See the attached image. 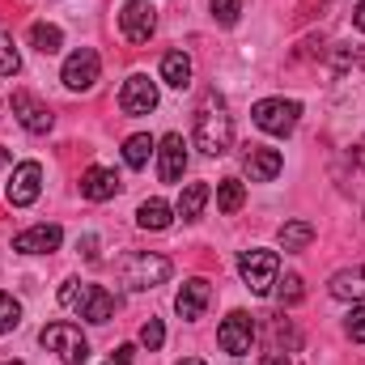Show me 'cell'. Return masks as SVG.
<instances>
[{
    "instance_id": "1",
    "label": "cell",
    "mask_w": 365,
    "mask_h": 365,
    "mask_svg": "<svg viewBox=\"0 0 365 365\" xmlns=\"http://www.w3.org/2000/svg\"><path fill=\"white\" fill-rule=\"evenodd\" d=\"M191 136H195V149L208 153V158L230 153V145H234V119L225 115V106H221L217 98H204V102H200Z\"/></svg>"
},
{
    "instance_id": "2",
    "label": "cell",
    "mask_w": 365,
    "mask_h": 365,
    "mask_svg": "<svg viewBox=\"0 0 365 365\" xmlns=\"http://www.w3.org/2000/svg\"><path fill=\"white\" fill-rule=\"evenodd\" d=\"M170 272H175L170 259H166V255H149V251H132V255H123V264H119V280H123L132 293H145V289L166 284Z\"/></svg>"
},
{
    "instance_id": "3",
    "label": "cell",
    "mask_w": 365,
    "mask_h": 365,
    "mask_svg": "<svg viewBox=\"0 0 365 365\" xmlns=\"http://www.w3.org/2000/svg\"><path fill=\"white\" fill-rule=\"evenodd\" d=\"M238 276H242V284H247L255 297H268V293L276 289V280H280V255H276V251H264V247L242 251Z\"/></svg>"
},
{
    "instance_id": "4",
    "label": "cell",
    "mask_w": 365,
    "mask_h": 365,
    "mask_svg": "<svg viewBox=\"0 0 365 365\" xmlns=\"http://www.w3.org/2000/svg\"><path fill=\"white\" fill-rule=\"evenodd\" d=\"M251 119L268 136H289L297 128V119H302V102H293V98H264V102L251 106Z\"/></svg>"
},
{
    "instance_id": "5",
    "label": "cell",
    "mask_w": 365,
    "mask_h": 365,
    "mask_svg": "<svg viewBox=\"0 0 365 365\" xmlns=\"http://www.w3.org/2000/svg\"><path fill=\"white\" fill-rule=\"evenodd\" d=\"M38 340H43V349H51L60 357V365H86L90 361V344H86L81 327H73V323H47Z\"/></svg>"
},
{
    "instance_id": "6",
    "label": "cell",
    "mask_w": 365,
    "mask_h": 365,
    "mask_svg": "<svg viewBox=\"0 0 365 365\" xmlns=\"http://www.w3.org/2000/svg\"><path fill=\"white\" fill-rule=\"evenodd\" d=\"M217 344L230 353V357H247L251 344H255V319L247 310H230L225 323L217 327Z\"/></svg>"
},
{
    "instance_id": "7",
    "label": "cell",
    "mask_w": 365,
    "mask_h": 365,
    "mask_svg": "<svg viewBox=\"0 0 365 365\" xmlns=\"http://www.w3.org/2000/svg\"><path fill=\"white\" fill-rule=\"evenodd\" d=\"M119 30H123L128 43H149L153 30H158V9L149 0H128L119 9Z\"/></svg>"
},
{
    "instance_id": "8",
    "label": "cell",
    "mask_w": 365,
    "mask_h": 365,
    "mask_svg": "<svg viewBox=\"0 0 365 365\" xmlns=\"http://www.w3.org/2000/svg\"><path fill=\"white\" fill-rule=\"evenodd\" d=\"M98 73H102L98 51H93V47H81V51H73V56L64 60L60 81H64L73 93H86V90H93V86H98Z\"/></svg>"
},
{
    "instance_id": "9",
    "label": "cell",
    "mask_w": 365,
    "mask_h": 365,
    "mask_svg": "<svg viewBox=\"0 0 365 365\" xmlns=\"http://www.w3.org/2000/svg\"><path fill=\"white\" fill-rule=\"evenodd\" d=\"M38 191H43V166H38V162H21V166H13L9 187H4V200H9L13 208H30V204L38 200Z\"/></svg>"
},
{
    "instance_id": "10",
    "label": "cell",
    "mask_w": 365,
    "mask_h": 365,
    "mask_svg": "<svg viewBox=\"0 0 365 365\" xmlns=\"http://www.w3.org/2000/svg\"><path fill=\"white\" fill-rule=\"evenodd\" d=\"M9 106H13V115H17V123L26 128V132H34V136H43V132H51V123H56V115L34 98V93L17 90L9 98Z\"/></svg>"
},
{
    "instance_id": "11",
    "label": "cell",
    "mask_w": 365,
    "mask_h": 365,
    "mask_svg": "<svg viewBox=\"0 0 365 365\" xmlns=\"http://www.w3.org/2000/svg\"><path fill=\"white\" fill-rule=\"evenodd\" d=\"M119 106H123V115H149V110H158V86L145 73H132L123 81V90H119Z\"/></svg>"
},
{
    "instance_id": "12",
    "label": "cell",
    "mask_w": 365,
    "mask_h": 365,
    "mask_svg": "<svg viewBox=\"0 0 365 365\" xmlns=\"http://www.w3.org/2000/svg\"><path fill=\"white\" fill-rule=\"evenodd\" d=\"M60 242H64L60 225H30L13 238V251L17 255H51V251H60Z\"/></svg>"
},
{
    "instance_id": "13",
    "label": "cell",
    "mask_w": 365,
    "mask_h": 365,
    "mask_svg": "<svg viewBox=\"0 0 365 365\" xmlns=\"http://www.w3.org/2000/svg\"><path fill=\"white\" fill-rule=\"evenodd\" d=\"M182 170H187V145L179 132H170L158 140V175H162V182H179Z\"/></svg>"
},
{
    "instance_id": "14",
    "label": "cell",
    "mask_w": 365,
    "mask_h": 365,
    "mask_svg": "<svg viewBox=\"0 0 365 365\" xmlns=\"http://www.w3.org/2000/svg\"><path fill=\"white\" fill-rule=\"evenodd\" d=\"M208 297H212V289H208V280H200V276H191L187 284L179 289V297H175V310H179V319L187 323H195L204 310H208Z\"/></svg>"
},
{
    "instance_id": "15",
    "label": "cell",
    "mask_w": 365,
    "mask_h": 365,
    "mask_svg": "<svg viewBox=\"0 0 365 365\" xmlns=\"http://www.w3.org/2000/svg\"><path fill=\"white\" fill-rule=\"evenodd\" d=\"M242 162H247V175H251V182H272L276 175H280V166H284L280 149H268V145H251Z\"/></svg>"
},
{
    "instance_id": "16",
    "label": "cell",
    "mask_w": 365,
    "mask_h": 365,
    "mask_svg": "<svg viewBox=\"0 0 365 365\" xmlns=\"http://www.w3.org/2000/svg\"><path fill=\"white\" fill-rule=\"evenodd\" d=\"M119 175L115 170H106V166H90L86 175H81V195L93 200V204H102V200H115L119 195Z\"/></svg>"
},
{
    "instance_id": "17",
    "label": "cell",
    "mask_w": 365,
    "mask_h": 365,
    "mask_svg": "<svg viewBox=\"0 0 365 365\" xmlns=\"http://www.w3.org/2000/svg\"><path fill=\"white\" fill-rule=\"evenodd\" d=\"M331 297H340V302H361L365 297V264L357 268H340V272L331 276Z\"/></svg>"
},
{
    "instance_id": "18",
    "label": "cell",
    "mask_w": 365,
    "mask_h": 365,
    "mask_svg": "<svg viewBox=\"0 0 365 365\" xmlns=\"http://www.w3.org/2000/svg\"><path fill=\"white\" fill-rule=\"evenodd\" d=\"M77 314H81L86 323H110V319H115V297H110L102 284H90V293H86V302L77 306Z\"/></svg>"
},
{
    "instance_id": "19",
    "label": "cell",
    "mask_w": 365,
    "mask_h": 365,
    "mask_svg": "<svg viewBox=\"0 0 365 365\" xmlns=\"http://www.w3.org/2000/svg\"><path fill=\"white\" fill-rule=\"evenodd\" d=\"M162 81L175 86V90H187L191 86V56L187 51H166L162 56Z\"/></svg>"
},
{
    "instance_id": "20",
    "label": "cell",
    "mask_w": 365,
    "mask_h": 365,
    "mask_svg": "<svg viewBox=\"0 0 365 365\" xmlns=\"http://www.w3.org/2000/svg\"><path fill=\"white\" fill-rule=\"evenodd\" d=\"M208 182H187L179 195V204H175V212H179L182 221H200V212H204V204H208Z\"/></svg>"
},
{
    "instance_id": "21",
    "label": "cell",
    "mask_w": 365,
    "mask_h": 365,
    "mask_svg": "<svg viewBox=\"0 0 365 365\" xmlns=\"http://www.w3.org/2000/svg\"><path fill=\"white\" fill-rule=\"evenodd\" d=\"M153 153H158V140H153L149 132H136V136H128V140H123V162H128L132 170H145Z\"/></svg>"
},
{
    "instance_id": "22",
    "label": "cell",
    "mask_w": 365,
    "mask_h": 365,
    "mask_svg": "<svg viewBox=\"0 0 365 365\" xmlns=\"http://www.w3.org/2000/svg\"><path fill=\"white\" fill-rule=\"evenodd\" d=\"M170 221H175V208H170L166 200H158V195L136 208V225H140V230H166Z\"/></svg>"
},
{
    "instance_id": "23",
    "label": "cell",
    "mask_w": 365,
    "mask_h": 365,
    "mask_svg": "<svg viewBox=\"0 0 365 365\" xmlns=\"http://www.w3.org/2000/svg\"><path fill=\"white\" fill-rule=\"evenodd\" d=\"M30 47H34L38 56H56V51L64 47V30L51 26V21H34V26H30Z\"/></svg>"
},
{
    "instance_id": "24",
    "label": "cell",
    "mask_w": 365,
    "mask_h": 365,
    "mask_svg": "<svg viewBox=\"0 0 365 365\" xmlns=\"http://www.w3.org/2000/svg\"><path fill=\"white\" fill-rule=\"evenodd\" d=\"M247 204V182L242 179H221L217 182V208L221 212H238Z\"/></svg>"
},
{
    "instance_id": "25",
    "label": "cell",
    "mask_w": 365,
    "mask_h": 365,
    "mask_svg": "<svg viewBox=\"0 0 365 365\" xmlns=\"http://www.w3.org/2000/svg\"><path fill=\"white\" fill-rule=\"evenodd\" d=\"M314 242V225L310 221H289V225H280V247L284 251H306Z\"/></svg>"
},
{
    "instance_id": "26",
    "label": "cell",
    "mask_w": 365,
    "mask_h": 365,
    "mask_svg": "<svg viewBox=\"0 0 365 365\" xmlns=\"http://www.w3.org/2000/svg\"><path fill=\"white\" fill-rule=\"evenodd\" d=\"M17 73H21V56H17L13 38L0 30V77H17Z\"/></svg>"
},
{
    "instance_id": "27",
    "label": "cell",
    "mask_w": 365,
    "mask_h": 365,
    "mask_svg": "<svg viewBox=\"0 0 365 365\" xmlns=\"http://www.w3.org/2000/svg\"><path fill=\"white\" fill-rule=\"evenodd\" d=\"M86 293H90V284H86V280H77V276H73V280H64V289H60V306H64V310H73V314H77V306H81V302H86Z\"/></svg>"
},
{
    "instance_id": "28",
    "label": "cell",
    "mask_w": 365,
    "mask_h": 365,
    "mask_svg": "<svg viewBox=\"0 0 365 365\" xmlns=\"http://www.w3.org/2000/svg\"><path fill=\"white\" fill-rule=\"evenodd\" d=\"M17 323H21V302H17L13 293H0V336L13 331Z\"/></svg>"
},
{
    "instance_id": "29",
    "label": "cell",
    "mask_w": 365,
    "mask_h": 365,
    "mask_svg": "<svg viewBox=\"0 0 365 365\" xmlns=\"http://www.w3.org/2000/svg\"><path fill=\"white\" fill-rule=\"evenodd\" d=\"M302 293H306V289H302V276H297V272H289L284 280H276V297H280L284 306H297V302H302Z\"/></svg>"
},
{
    "instance_id": "30",
    "label": "cell",
    "mask_w": 365,
    "mask_h": 365,
    "mask_svg": "<svg viewBox=\"0 0 365 365\" xmlns=\"http://www.w3.org/2000/svg\"><path fill=\"white\" fill-rule=\"evenodd\" d=\"M140 344H145L149 353H158V349L166 344V327H162V319H149V323L140 327Z\"/></svg>"
},
{
    "instance_id": "31",
    "label": "cell",
    "mask_w": 365,
    "mask_h": 365,
    "mask_svg": "<svg viewBox=\"0 0 365 365\" xmlns=\"http://www.w3.org/2000/svg\"><path fill=\"white\" fill-rule=\"evenodd\" d=\"M242 13V0H212V21L217 26H234Z\"/></svg>"
},
{
    "instance_id": "32",
    "label": "cell",
    "mask_w": 365,
    "mask_h": 365,
    "mask_svg": "<svg viewBox=\"0 0 365 365\" xmlns=\"http://www.w3.org/2000/svg\"><path fill=\"white\" fill-rule=\"evenodd\" d=\"M344 331H349V340L365 344V306L361 302H353V314L344 319Z\"/></svg>"
},
{
    "instance_id": "33",
    "label": "cell",
    "mask_w": 365,
    "mask_h": 365,
    "mask_svg": "<svg viewBox=\"0 0 365 365\" xmlns=\"http://www.w3.org/2000/svg\"><path fill=\"white\" fill-rule=\"evenodd\" d=\"M106 365H132V344H119V349L106 357Z\"/></svg>"
},
{
    "instance_id": "34",
    "label": "cell",
    "mask_w": 365,
    "mask_h": 365,
    "mask_svg": "<svg viewBox=\"0 0 365 365\" xmlns=\"http://www.w3.org/2000/svg\"><path fill=\"white\" fill-rule=\"evenodd\" d=\"M353 26L365 34V0H357V9H353Z\"/></svg>"
},
{
    "instance_id": "35",
    "label": "cell",
    "mask_w": 365,
    "mask_h": 365,
    "mask_svg": "<svg viewBox=\"0 0 365 365\" xmlns=\"http://www.w3.org/2000/svg\"><path fill=\"white\" fill-rule=\"evenodd\" d=\"M259 365H289V357H284V353L276 349V353H268V357H264V361H259Z\"/></svg>"
},
{
    "instance_id": "36",
    "label": "cell",
    "mask_w": 365,
    "mask_h": 365,
    "mask_svg": "<svg viewBox=\"0 0 365 365\" xmlns=\"http://www.w3.org/2000/svg\"><path fill=\"white\" fill-rule=\"evenodd\" d=\"M353 64H361V68H365V47H357V51H353Z\"/></svg>"
},
{
    "instance_id": "37",
    "label": "cell",
    "mask_w": 365,
    "mask_h": 365,
    "mask_svg": "<svg viewBox=\"0 0 365 365\" xmlns=\"http://www.w3.org/2000/svg\"><path fill=\"white\" fill-rule=\"evenodd\" d=\"M175 365H204L200 357H182V361H175Z\"/></svg>"
},
{
    "instance_id": "38",
    "label": "cell",
    "mask_w": 365,
    "mask_h": 365,
    "mask_svg": "<svg viewBox=\"0 0 365 365\" xmlns=\"http://www.w3.org/2000/svg\"><path fill=\"white\" fill-rule=\"evenodd\" d=\"M4 162H9V153H0V166H4Z\"/></svg>"
},
{
    "instance_id": "39",
    "label": "cell",
    "mask_w": 365,
    "mask_h": 365,
    "mask_svg": "<svg viewBox=\"0 0 365 365\" xmlns=\"http://www.w3.org/2000/svg\"><path fill=\"white\" fill-rule=\"evenodd\" d=\"M0 365H21V361H0Z\"/></svg>"
}]
</instances>
